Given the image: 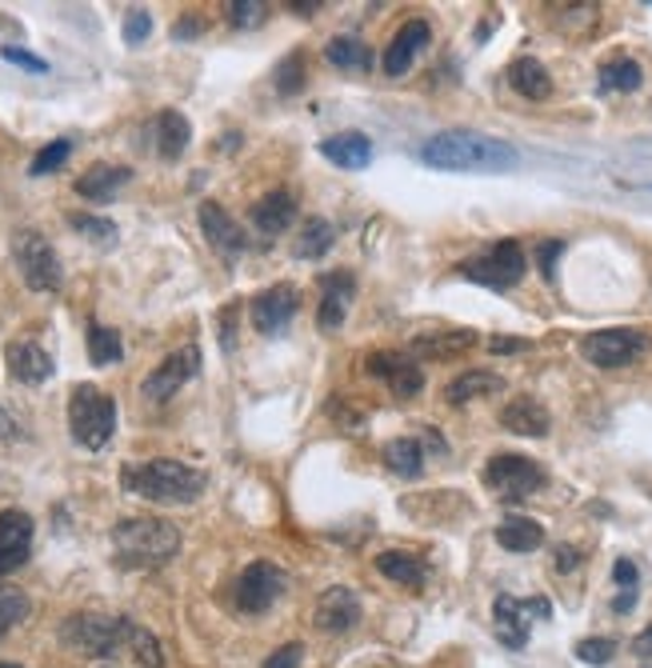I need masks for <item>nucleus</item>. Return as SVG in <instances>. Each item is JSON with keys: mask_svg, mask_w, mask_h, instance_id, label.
Masks as SVG:
<instances>
[{"mask_svg": "<svg viewBox=\"0 0 652 668\" xmlns=\"http://www.w3.org/2000/svg\"><path fill=\"white\" fill-rule=\"evenodd\" d=\"M649 349V337L641 329H597L581 340V357L597 369H624Z\"/></svg>", "mask_w": 652, "mask_h": 668, "instance_id": "10", "label": "nucleus"}, {"mask_svg": "<svg viewBox=\"0 0 652 668\" xmlns=\"http://www.w3.org/2000/svg\"><path fill=\"white\" fill-rule=\"evenodd\" d=\"M509 84L512 93H520L524 101H549L552 96V76L537 56H517L509 64Z\"/></svg>", "mask_w": 652, "mask_h": 668, "instance_id": "26", "label": "nucleus"}, {"mask_svg": "<svg viewBox=\"0 0 652 668\" xmlns=\"http://www.w3.org/2000/svg\"><path fill=\"white\" fill-rule=\"evenodd\" d=\"M196 372H201V349H196V345H184V349L169 352V357H164L161 364H156V369L144 377L141 392L149 397V401H156V404L173 401L176 392L193 381Z\"/></svg>", "mask_w": 652, "mask_h": 668, "instance_id": "12", "label": "nucleus"}, {"mask_svg": "<svg viewBox=\"0 0 652 668\" xmlns=\"http://www.w3.org/2000/svg\"><path fill=\"white\" fill-rule=\"evenodd\" d=\"M457 273L465 280H477V285L492 288V292H505V288L520 285L524 273H529V257H524V248L520 240H497L492 248L477 253V257L460 260Z\"/></svg>", "mask_w": 652, "mask_h": 668, "instance_id": "6", "label": "nucleus"}, {"mask_svg": "<svg viewBox=\"0 0 652 668\" xmlns=\"http://www.w3.org/2000/svg\"><path fill=\"white\" fill-rule=\"evenodd\" d=\"M612 580H617V588H636L641 585V568L632 565L629 556H621V561L612 565Z\"/></svg>", "mask_w": 652, "mask_h": 668, "instance_id": "48", "label": "nucleus"}, {"mask_svg": "<svg viewBox=\"0 0 652 668\" xmlns=\"http://www.w3.org/2000/svg\"><path fill=\"white\" fill-rule=\"evenodd\" d=\"M305 76H308V69H305V52L300 49H293L285 56V61L276 64V72H273V84H276V93L281 96H296L300 89H305Z\"/></svg>", "mask_w": 652, "mask_h": 668, "instance_id": "37", "label": "nucleus"}, {"mask_svg": "<svg viewBox=\"0 0 652 668\" xmlns=\"http://www.w3.org/2000/svg\"><path fill=\"white\" fill-rule=\"evenodd\" d=\"M201 32H204L201 17H184V21L173 24V41H193V37H201Z\"/></svg>", "mask_w": 652, "mask_h": 668, "instance_id": "49", "label": "nucleus"}, {"mask_svg": "<svg viewBox=\"0 0 652 668\" xmlns=\"http://www.w3.org/2000/svg\"><path fill=\"white\" fill-rule=\"evenodd\" d=\"M612 657H617V640H612V637H584V640H577V660H584V665L604 668V665H612Z\"/></svg>", "mask_w": 652, "mask_h": 668, "instance_id": "41", "label": "nucleus"}, {"mask_svg": "<svg viewBox=\"0 0 652 668\" xmlns=\"http://www.w3.org/2000/svg\"><path fill=\"white\" fill-rule=\"evenodd\" d=\"M500 429L517 432V436H549L552 417L537 397H512V401L500 409Z\"/></svg>", "mask_w": 652, "mask_h": 668, "instance_id": "21", "label": "nucleus"}, {"mask_svg": "<svg viewBox=\"0 0 652 668\" xmlns=\"http://www.w3.org/2000/svg\"><path fill=\"white\" fill-rule=\"evenodd\" d=\"M497 545L509 553H532L544 545V525H537L532 516H509L497 525Z\"/></svg>", "mask_w": 652, "mask_h": 668, "instance_id": "30", "label": "nucleus"}, {"mask_svg": "<svg viewBox=\"0 0 652 668\" xmlns=\"http://www.w3.org/2000/svg\"><path fill=\"white\" fill-rule=\"evenodd\" d=\"M69 225L77 228V233H84L89 240H96V245H113V240H116V225L109 220V216L69 213Z\"/></svg>", "mask_w": 652, "mask_h": 668, "instance_id": "39", "label": "nucleus"}, {"mask_svg": "<svg viewBox=\"0 0 652 668\" xmlns=\"http://www.w3.org/2000/svg\"><path fill=\"white\" fill-rule=\"evenodd\" d=\"M288 9H293L296 17H313V12L320 9V0H308V4L305 0H288Z\"/></svg>", "mask_w": 652, "mask_h": 668, "instance_id": "54", "label": "nucleus"}, {"mask_svg": "<svg viewBox=\"0 0 652 668\" xmlns=\"http://www.w3.org/2000/svg\"><path fill=\"white\" fill-rule=\"evenodd\" d=\"M597 84H601V93H636L644 84V69L632 56H617V61L601 64Z\"/></svg>", "mask_w": 652, "mask_h": 668, "instance_id": "31", "label": "nucleus"}, {"mask_svg": "<svg viewBox=\"0 0 652 668\" xmlns=\"http://www.w3.org/2000/svg\"><path fill=\"white\" fill-rule=\"evenodd\" d=\"M320 156L333 161L337 168H348V173H357V168H368L373 165V141L357 129H348V133H337V136H325L320 141Z\"/></svg>", "mask_w": 652, "mask_h": 668, "instance_id": "22", "label": "nucleus"}, {"mask_svg": "<svg viewBox=\"0 0 652 668\" xmlns=\"http://www.w3.org/2000/svg\"><path fill=\"white\" fill-rule=\"evenodd\" d=\"M201 233H204V240L221 253V257H241L248 248V237H245V228L236 225L233 216H228V208L225 205H216V201H204L201 205Z\"/></svg>", "mask_w": 652, "mask_h": 668, "instance_id": "18", "label": "nucleus"}, {"mask_svg": "<svg viewBox=\"0 0 652 668\" xmlns=\"http://www.w3.org/2000/svg\"><path fill=\"white\" fill-rule=\"evenodd\" d=\"M12 260L21 268V280L32 292H57L64 285V268L57 248L44 240V233L37 228H17L12 233Z\"/></svg>", "mask_w": 652, "mask_h": 668, "instance_id": "7", "label": "nucleus"}, {"mask_svg": "<svg viewBox=\"0 0 652 668\" xmlns=\"http://www.w3.org/2000/svg\"><path fill=\"white\" fill-rule=\"evenodd\" d=\"M0 436H4V441H12V436H17V421H12L4 409H0Z\"/></svg>", "mask_w": 652, "mask_h": 668, "instance_id": "55", "label": "nucleus"}, {"mask_svg": "<svg viewBox=\"0 0 652 668\" xmlns=\"http://www.w3.org/2000/svg\"><path fill=\"white\" fill-rule=\"evenodd\" d=\"M325 61L333 64V69H373V52H368L365 41H357V37H333V41L325 44Z\"/></svg>", "mask_w": 652, "mask_h": 668, "instance_id": "34", "label": "nucleus"}, {"mask_svg": "<svg viewBox=\"0 0 652 668\" xmlns=\"http://www.w3.org/2000/svg\"><path fill=\"white\" fill-rule=\"evenodd\" d=\"M472 345H477V332H437V337H417L412 340V349L420 352V357H460V352H469Z\"/></svg>", "mask_w": 652, "mask_h": 668, "instance_id": "35", "label": "nucleus"}, {"mask_svg": "<svg viewBox=\"0 0 652 668\" xmlns=\"http://www.w3.org/2000/svg\"><path fill=\"white\" fill-rule=\"evenodd\" d=\"M561 253H564L561 237L544 240V245L537 248V265H540V277L544 280H557V260H561Z\"/></svg>", "mask_w": 652, "mask_h": 668, "instance_id": "44", "label": "nucleus"}, {"mask_svg": "<svg viewBox=\"0 0 652 668\" xmlns=\"http://www.w3.org/2000/svg\"><path fill=\"white\" fill-rule=\"evenodd\" d=\"M113 548L121 568H161L181 553V528L164 516H129L113 528Z\"/></svg>", "mask_w": 652, "mask_h": 668, "instance_id": "3", "label": "nucleus"}, {"mask_svg": "<svg viewBox=\"0 0 652 668\" xmlns=\"http://www.w3.org/2000/svg\"><path fill=\"white\" fill-rule=\"evenodd\" d=\"M428 41H432V29H428L425 21H405V29H397V37L388 41L380 69H385L388 76H405V72L412 69V61H417V52L428 49Z\"/></svg>", "mask_w": 652, "mask_h": 668, "instance_id": "20", "label": "nucleus"}, {"mask_svg": "<svg viewBox=\"0 0 652 668\" xmlns=\"http://www.w3.org/2000/svg\"><path fill=\"white\" fill-rule=\"evenodd\" d=\"M333 240H337V233H333V225H328L325 216H308L305 225H300V237H296V257L300 260H320L333 248Z\"/></svg>", "mask_w": 652, "mask_h": 668, "instance_id": "32", "label": "nucleus"}, {"mask_svg": "<svg viewBox=\"0 0 652 668\" xmlns=\"http://www.w3.org/2000/svg\"><path fill=\"white\" fill-rule=\"evenodd\" d=\"M632 652H636V657H641V660H652V625L644 628L641 637L632 640Z\"/></svg>", "mask_w": 652, "mask_h": 668, "instance_id": "52", "label": "nucleus"}, {"mask_svg": "<svg viewBox=\"0 0 652 668\" xmlns=\"http://www.w3.org/2000/svg\"><path fill=\"white\" fill-rule=\"evenodd\" d=\"M72 156V141H52V144H44L41 153L32 156V165H29V176H49V173H57V168L64 165Z\"/></svg>", "mask_w": 652, "mask_h": 668, "instance_id": "40", "label": "nucleus"}, {"mask_svg": "<svg viewBox=\"0 0 652 668\" xmlns=\"http://www.w3.org/2000/svg\"><path fill=\"white\" fill-rule=\"evenodd\" d=\"M61 645L77 657L109 660L129 648V617H96V613H72L61 625Z\"/></svg>", "mask_w": 652, "mask_h": 668, "instance_id": "5", "label": "nucleus"}, {"mask_svg": "<svg viewBox=\"0 0 652 668\" xmlns=\"http://www.w3.org/2000/svg\"><path fill=\"white\" fill-rule=\"evenodd\" d=\"M32 516L24 508H4L0 513V576H12L17 568L29 565L32 556Z\"/></svg>", "mask_w": 652, "mask_h": 668, "instance_id": "16", "label": "nucleus"}, {"mask_svg": "<svg viewBox=\"0 0 652 668\" xmlns=\"http://www.w3.org/2000/svg\"><path fill=\"white\" fill-rule=\"evenodd\" d=\"M632 605H636V588H621V597L612 600L617 613H632Z\"/></svg>", "mask_w": 652, "mask_h": 668, "instance_id": "53", "label": "nucleus"}, {"mask_svg": "<svg viewBox=\"0 0 652 668\" xmlns=\"http://www.w3.org/2000/svg\"><path fill=\"white\" fill-rule=\"evenodd\" d=\"M377 568H380V576H388V580H393V585H405V588H425V580H428L425 561H420V556H412V553H397V548L380 553Z\"/></svg>", "mask_w": 652, "mask_h": 668, "instance_id": "29", "label": "nucleus"}, {"mask_svg": "<svg viewBox=\"0 0 652 668\" xmlns=\"http://www.w3.org/2000/svg\"><path fill=\"white\" fill-rule=\"evenodd\" d=\"M69 432L81 449L101 453L116 432V401L104 389H96V384H72V392H69Z\"/></svg>", "mask_w": 652, "mask_h": 668, "instance_id": "4", "label": "nucleus"}, {"mask_svg": "<svg viewBox=\"0 0 652 668\" xmlns=\"http://www.w3.org/2000/svg\"><path fill=\"white\" fill-rule=\"evenodd\" d=\"M360 617H365V605H360V597L348 585H333L316 597L313 620L320 633H333V637L353 633V628L360 625Z\"/></svg>", "mask_w": 652, "mask_h": 668, "instance_id": "14", "label": "nucleus"}, {"mask_svg": "<svg viewBox=\"0 0 652 668\" xmlns=\"http://www.w3.org/2000/svg\"><path fill=\"white\" fill-rule=\"evenodd\" d=\"M368 377H377V381H385L388 389H393V397H417L420 389H425V372H420V364L408 352H393V349H380L373 352V357L365 360Z\"/></svg>", "mask_w": 652, "mask_h": 668, "instance_id": "15", "label": "nucleus"}, {"mask_svg": "<svg viewBox=\"0 0 652 668\" xmlns=\"http://www.w3.org/2000/svg\"><path fill=\"white\" fill-rule=\"evenodd\" d=\"M129 652L136 657V665L164 668V648L156 640V633H149L144 625H133V620H129Z\"/></svg>", "mask_w": 652, "mask_h": 668, "instance_id": "36", "label": "nucleus"}, {"mask_svg": "<svg viewBox=\"0 0 652 668\" xmlns=\"http://www.w3.org/2000/svg\"><path fill=\"white\" fill-rule=\"evenodd\" d=\"M129 181H133V168L92 165V168H84V173L77 176V193H81L84 201H96V205H104V201H113V196L121 193Z\"/></svg>", "mask_w": 652, "mask_h": 668, "instance_id": "24", "label": "nucleus"}, {"mask_svg": "<svg viewBox=\"0 0 652 668\" xmlns=\"http://www.w3.org/2000/svg\"><path fill=\"white\" fill-rule=\"evenodd\" d=\"M265 17H268V4H261V0H236V4H228V21H233L236 29H256Z\"/></svg>", "mask_w": 652, "mask_h": 668, "instance_id": "43", "label": "nucleus"}, {"mask_svg": "<svg viewBox=\"0 0 652 668\" xmlns=\"http://www.w3.org/2000/svg\"><path fill=\"white\" fill-rule=\"evenodd\" d=\"M524 349H529V340H512V337L489 340V352H497V357H505V352H524Z\"/></svg>", "mask_w": 652, "mask_h": 668, "instance_id": "50", "label": "nucleus"}, {"mask_svg": "<svg viewBox=\"0 0 652 668\" xmlns=\"http://www.w3.org/2000/svg\"><path fill=\"white\" fill-rule=\"evenodd\" d=\"M124 44H144L149 41V32H153V12L149 9H129L124 12Z\"/></svg>", "mask_w": 652, "mask_h": 668, "instance_id": "42", "label": "nucleus"}, {"mask_svg": "<svg viewBox=\"0 0 652 668\" xmlns=\"http://www.w3.org/2000/svg\"><path fill=\"white\" fill-rule=\"evenodd\" d=\"M577 565H581V553H577V548H572V545L557 548V573H572Z\"/></svg>", "mask_w": 652, "mask_h": 668, "instance_id": "51", "label": "nucleus"}, {"mask_svg": "<svg viewBox=\"0 0 652 668\" xmlns=\"http://www.w3.org/2000/svg\"><path fill=\"white\" fill-rule=\"evenodd\" d=\"M248 216H253L256 233H265V237H281V233L293 228V220H296V196L288 193V188H276V193L261 196Z\"/></svg>", "mask_w": 652, "mask_h": 668, "instance_id": "23", "label": "nucleus"}, {"mask_svg": "<svg viewBox=\"0 0 652 668\" xmlns=\"http://www.w3.org/2000/svg\"><path fill=\"white\" fill-rule=\"evenodd\" d=\"M300 660H305V645H300V640H288V645H281L276 652H268V660L261 668H300Z\"/></svg>", "mask_w": 652, "mask_h": 668, "instance_id": "45", "label": "nucleus"}, {"mask_svg": "<svg viewBox=\"0 0 652 668\" xmlns=\"http://www.w3.org/2000/svg\"><path fill=\"white\" fill-rule=\"evenodd\" d=\"M153 136H156V153H161L164 161H181L189 141H193V124H189L184 113H176V109H164L153 121Z\"/></svg>", "mask_w": 652, "mask_h": 668, "instance_id": "25", "label": "nucleus"}, {"mask_svg": "<svg viewBox=\"0 0 652 668\" xmlns=\"http://www.w3.org/2000/svg\"><path fill=\"white\" fill-rule=\"evenodd\" d=\"M124 493L141 496V501L153 504H193L201 501V493L208 489V476L201 469L173 456H153V461H136L124 464L121 473Z\"/></svg>", "mask_w": 652, "mask_h": 668, "instance_id": "2", "label": "nucleus"}, {"mask_svg": "<svg viewBox=\"0 0 652 668\" xmlns=\"http://www.w3.org/2000/svg\"><path fill=\"white\" fill-rule=\"evenodd\" d=\"M529 617H552V605L544 597L537 600H517L509 597V593H500L497 600H492V620H497V637L505 648H512V652H520V648L529 645Z\"/></svg>", "mask_w": 652, "mask_h": 668, "instance_id": "11", "label": "nucleus"}, {"mask_svg": "<svg viewBox=\"0 0 652 668\" xmlns=\"http://www.w3.org/2000/svg\"><path fill=\"white\" fill-rule=\"evenodd\" d=\"M357 297V277L353 273H328L320 277V309H316V325L320 332H337L345 325L348 309Z\"/></svg>", "mask_w": 652, "mask_h": 668, "instance_id": "17", "label": "nucleus"}, {"mask_svg": "<svg viewBox=\"0 0 652 668\" xmlns=\"http://www.w3.org/2000/svg\"><path fill=\"white\" fill-rule=\"evenodd\" d=\"M29 597H24L21 588H0V640L9 637L12 628L21 625L29 617Z\"/></svg>", "mask_w": 652, "mask_h": 668, "instance_id": "38", "label": "nucleus"}, {"mask_svg": "<svg viewBox=\"0 0 652 668\" xmlns=\"http://www.w3.org/2000/svg\"><path fill=\"white\" fill-rule=\"evenodd\" d=\"M485 484H489L500 501H524V496L540 493V489L549 484V473H544L532 456L497 453L489 464H485Z\"/></svg>", "mask_w": 652, "mask_h": 668, "instance_id": "8", "label": "nucleus"}, {"mask_svg": "<svg viewBox=\"0 0 652 668\" xmlns=\"http://www.w3.org/2000/svg\"><path fill=\"white\" fill-rule=\"evenodd\" d=\"M0 668H21V665H4V660H0Z\"/></svg>", "mask_w": 652, "mask_h": 668, "instance_id": "56", "label": "nucleus"}, {"mask_svg": "<svg viewBox=\"0 0 652 668\" xmlns=\"http://www.w3.org/2000/svg\"><path fill=\"white\" fill-rule=\"evenodd\" d=\"M420 161L440 173H512L520 165V153L500 136L445 129L420 144Z\"/></svg>", "mask_w": 652, "mask_h": 668, "instance_id": "1", "label": "nucleus"}, {"mask_svg": "<svg viewBox=\"0 0 652 668\" xmlns=\"http://www.w3.org/2000/svg\"><path fill=\"white\" fill-rule=\"evenodd\" d=\"M4 61L21 64V69H29V72H49V61H44V56H32L29 49H17V44H9V49H4Z\"/></svg>", "mask_w": 652, "mask_h": 668, "instance_id": "47", "label": "nucleus"}, {"mask_svg": "<svg viewBox=\"0 0 652 668\" xmlns=\"http://www.w3.org/2000/svg\"><path fill=\"white\" fill-rule=\"evenodd\" d=\"M4 364H9V377L17 384H29V389H37V384H44L52 377V357L37 345V340H9L4 345Z\"/></svg>", "mask_w": 652, "mask_h": 668, "instance_id": "19", "label": "nucleus"}, {"mask_svg": "<svg viewBox=\"0 0 652 668\" xmlns=\"http://www.w3.org/2000/svg\"><path fill=\"white\" fill-rule=\"evenodd\" d=\"M89 360L96 364V369H113V364H121L124 360V345H121V332L109 329V325H96L92 320L89 325Z\"/></svg>", "mask_w": 652, "mask_h": 668, "instance_id": "33", "label": "nucleus"}, {"mask_svg": "<svg viewBox=\"0 0 652 668\" xmlns=\"http://www.w3.org/2000/svg\"><path fill=\"white\" fill-rule=\"evenodd\" d=\"M497 392H505V377H500V372L469 369V372H460V377H452L449 389H445V401L469 404L477 401V397H497Z\"/></svg>", "mask_w": 652, "mask_h": 668, "instance_id": "27", "label": "nucleus"}, {"mask_svg": "<svg viewBox=\"0 0 652 668\" xmlns=\"http://www.w3.org/2000/svg\"><path fill=\"white\" fill-rule=\"evenodd\" d=\"M248 312H253V329L261 332V337H276V332H285L296 312H300V288L281 280V285L256 292Z\"/></svg>", "mask_w": 652, "mask_h": 668, "instance_id": "13", "label": "nucleus"}, {"mask_svg": "<svg viewBox=\"0 0 652 668\" xmlns=\"http://www.w3.org/2000/svg\"><path fill=\"white\" fill-rule=\"evenodd\" d=\"M380 461L397 476H405V481H417V476L425 473V444H420L417 436H397V441H388L385 449H380Z\"/></svg>", "mask_w": 652, "mask_h": 668, "instance_id": "28", "label": "nucleus"}, {"mask_svg": "<svg viewBox=\"0 0 652 668\" xmlns=\"http://www.w3.org/2000/svg\"><path fill=\"white\" fill-rule=\"evenodd\" d=\"M285 588H288V576L281 573V568L268 565V561H253L245 573L236 576L233 597H236V608H241V613L261 617V613H268L276 600L285 597Z\"/></svg>", "mask_w": 652, "mask_h": 668, "instance_id": "9", "label": "nucleus"}, {"mask_svg": "<svg viewBox=\"0 0 652 668\" xmlns=\"http://www.w3.org/2000/svg\"><path fill=\"white\" fill-rule=\"evenodd\" d=\"M236 317H241V305H225L221 309V349L225 352L236 349Z\"/></svg>", "mask_w": 652, "mask_h": 668, "instance_id": "46", "label": "nucleus"}]
</instances>
